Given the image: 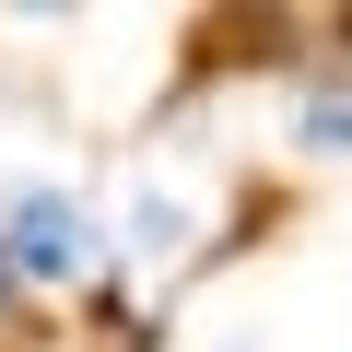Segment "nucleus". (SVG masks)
<instances>
[{"mask_svg": "<svg viewBox=\"0 0 352 352\" xmlns=\"http://www.w3.org/2000/svg\"><path fill=\"white\" fill-rule=\"evenodd\" d=\"M0 258H12V282L71 294V282L106 270V223H94V200H71V188H47V176H24V188L0 200Z\"/></svg>", "mask_w": 352, "mask_h": 352, "instance_id": "1", "label": "nucleus"}, {"mask_svg": "<svg viewBox=\"0 0 352 352\" xmlns=\"http://www.w3.org/2000/svg\"><path fill=\"white\" fill-rule=\"evenodd\" d=\"M294 141L305 153H352V59H329V71H305V94H294Z\"/></svg>", "mask_w": 352, "mask_h": 352, "instance_id": "2", "label": "nucleus"}, {"mask_svg": "<svg viewBox=\"0 0 352 352\" xmlns=\"http://www.w3.org/2000/svg\"><path fill=\"white\" fill-rule=\"evenodd\" d=\"M12 294H24V282H12V258H0V317H12Z\"/></svg>", "mask_w": 352, "mask_h": 352, "instance_id": "3", "label": "nucleus"}]
</instances>
